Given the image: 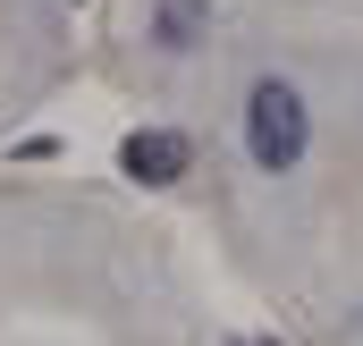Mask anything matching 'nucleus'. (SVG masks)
<instances>
[{
  "label": "nucleus",
  "mask_w": 363,
  "mask_h": 346,
  "mask_svg": "<svg viewBox=\"0 0 363 346\" xmlns=\"http://www.w3.org/2000/svg\"><path fill=\"white\" fill-rule=\"evenodd\" d=\"M304 135H313L304 93L287 85V77H254V93H245V152H254V169L287 177L296 161H304Z\"/></svg>",
  "instance_id": "nucleus-1"
},
{
  "label": "nucleus",
  "mask_w": 363,
  "mask_h": 346,
  "mask_svg": "<svg viewBox=\"0 0 363 346\" xmlns=\"http://www.w3.org/2000/svg\"><path fill=\"white\" fill-rule=\"evenodd\" d=\"M186 161H194V152H186V135H169V127H135V135L118 144V169L135 177V186H178Z\"/></svg>",
  "instance_id": "nucleus-2"
},
{
  "label": "nucleus",
  "mask_w": 363,
  "mask_h": 346,
  "mask_svg": "<svg viewBox=\"0 0 363 346\" xmlns=\"http://www.w3.org/2000/svg\"><path fill=\"white\" fill-rule=\"evenodd\" d=\"M194 26H203V0H161V51H194Z\"/></svg>",
  "instance_id": "nucleus-3"
},
{
  "label": "nucleus",
  "mask_w": 363,
  "mask_h": 346,
  "mask_svg": "<svg viewBox=\"0 0 363 346\" xmlns=\"http://www.w3.org/2000/svg\"><path fill=\"white\" fill-rule=\"evenodd\" d=\"M254 346H279V338H254Z\"/></svg>",
  "instance_id": "nucleus-4"
},
{
  "label": "nucleus",
  "mask_w": 363,
  "mask_h": 346,
  "mask_svg": "<svg viewBox=\"0 0 363 346\" xmlns=\"http://www.w3.org/2000/svg\"><path fill=\"white\" fill-rule=\"evenodd\" d=\"M355 330H363V321H355Z\"/></svg>",
  "instance_id": "nucleus-5"
}]
</instances>
